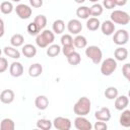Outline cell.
I'll list each match as a JSON object with an SVG mask.
<instances>
[{
	"label": "cell",
	"instance_id": "bcb514c9",
	"mask_svg": "<svg viewBox=\"0 0 130 130\" xmlns=\"http://www.w3.org/2000/svg\"><path fill=\"white\" fill-rule=\"evenodd\" d=\"M89 2H91V3H96V2H99L100 0H88Z\"/></svg>",
	"mask_w": 130,
	"mask_h": 130
},
{
	"label": "cell",
	"instance_id": "74e56055",
	"mask_svg": "<svg viewBox=\"0 0 130 130\" xmlns=\"http://www.w3.org/2000/svg\"><path fill=\"white\" fill-rule=\"evenodd\" d=\"M122 74H123V76L127 80L130 79V64L129 63H125L123 65V67H122Z\"/></svg>",
	"mask_w": 130,
	"mask_h": 130
},
{
	"label": "cell",
	"instance_id": "60d3db41",
	"mask_svg": "<svg viewBox=\"0 0 130 130\" xmlns=\"http://www.w3.org/2000/svg\"><path fill=\"white\" fill-rule=\"evenodd\" d=\"M103 7L106 9H114L116 7L115 0H103Z\"/></svg>",
	"mask_w": 130,
	"mask_h": 130
},
{
	"label": "cell",
	"instance_id": "d6986e66",
	"mask_svg": "<svg viewBox=\"0 0 130 130\" xmlns=\"http://www.w3.org/2000/svg\"><path fill=\"white\" fill-rule=\"evenodd\" d=\"M119 122H120V125L125 128L130 127V110L126 108L122 111V114L120 115V118H119Z\"/></svg>",
	"mask_w": 130,
	"mask_h": 130
},
{
	"label": "cell",
	"instance_id": "ffe728a7",
	"mask_svg": "<svg viewBox=\"0 0 130 130\" xmlns=\"http://www.w3.org/2000/svg\"><path fill=\"white\" fill-rule=\"evenodd\" d=\"M3 52H4V54H5L7 57H10V58H12V59H19V58H20V52H19L15 47L6 46V47H4Z\"/></svg>",
	"mask_w": 130,
	"mask_h": 130
},
{
	"label": "cell",
	"instance_id": "9c48e42d",
	"mask_svg": "<svg viewBox=\"0 0 130 130\" xmlns=\"http://www.w3.org/2000/svg\"><path fill=\"white\" fill-rule=\"evenodd\" d=\"M74 127L77 130H91L92 124L85 118V116H77L74 119Z\"/></svg>",
	"mask_w": 130,
	"mask_h": 130
},
{
	"label": "cell",
	"instance_id": "f1b7e54d",
	"mask_svg": "<svg viewBox=\"0 0 130 130\" xmlns=\"http://www.w3.org/2000/svg\"><path fill=\"white\" fill-rule=\"evenodd\" d=\"M76 16L80 19H87L90 14H89V7L87 6H79L76 9Z\"/></svg>",
	"mask_w": 130,
	"mask_h": 130
},
{
	"label": "cell",
	"instance_id": "30bf717a",
	"mask_svg": "<svg viewBox=\"0 0 130 130\" xmlns=\"http://www.w3.org/2000/svg\"><path fill=\"white\" fill-rule=\"evenodd\" d=\"M67 29L70 35H79L82 30L81 21L78 19H70L67 23Z\"/></svg>",
	"mask_w": 130,
	"mask_h": 130
},
{
	"label": "cell",
	"instance_id": "7bdbcfd3",
	"mask_svg": "<svg viewBox=\"0 0 130 130\" xmlns=\"http://www.w3.org/2000/svg\"><path fill=\"white\" fill-rule=\"evenodd\" d=\"M5 32V28H4V21L2 18H0V38H2L4 36Z\"/></svg>",
	"mask_w": 130,
	"mask_h": 130
},
{
	"label": "cell",
	"instance_id": "f35d334b",
	"mask_svg": "<svg viewBox=\"0 0 130 130\" xmlns=\"http://www.w3.org/2000/svg\"><path fill=\"white\" fill-rule=\"evenodd\" d=\"M8 69V61L5 57L0 56V73L5 72Z\"/></svg>",
	"mask_w": 130,
	"mask_h": 130
},
{
	"label": "cell",
	"instance_id": "ab89813d",
	"mask_svg": "<svg viewBox=\"0 0 130 130\" xmlns=\"http://www.w3.org/2000/svg\"><path fill=\"white\" fill-rule=\"evenodd\" d=\"M92 128H94V130H107L108 125H107L106 122L98 121V122L94 123V125H92Z\"/></svg>",
	"mask_w": 130,
	"mask_h": 130
},
{
	"label": "cell",
	"instance_id": "b9f144b4",
	"mask_svg": "<svg viewBox=\"0 0 130 130\" xmlns=\"http://www.w3.org/2000/svg\"><path fill=\"white\" fill-rule=\"evenodd\" d=\"M29 4L34 8H40L43 6V0H28Z\"/></svg>",
	"mask_w": 130,
	"mask_h": 130
},
{
	"label": "cell",
	"instance_id": "2e32d148",
	"mask_svg": "<svg viewBox=\"0 0 130 130\" xmlns=\"http://www.w3.org/2000/svg\"><path fill=\"white\" fill-rule=\"evenodd\" d=\"M128 58V50L123 46L118 47L114 51V59L116 61H125Z\"/></svg>",
	"mask_w": 130,
	"mask_h": 130
},
{
	"label": "cell",
	"instance_id": "cb8c5ba5",
	"mask_svg": "<svg viewBox=\"0 0 130 130\" xmlns=\"http://www.w3.org/2000/svg\"><path fill=\"white\" fill-rule=\"evenodd\" d=\"M103 11H104V7L102 4H100L99 2L96 3H93L90 7H89V14L90 16L92 17H98L100 15L103 14Z\"/></svg>",
	"mask_w": 130,
	"mask_h": 130
},
{
	"label": "cell",
	"instance_id": "ba28073f",
	"mask_svg": "<svg viewBox=\"0 0 130 130\" xmlns=\"http://www.w3.org/2000/svg\"><path fill=\"white\" fill-rule=\"evenodd\" d=\"M52 123L57 130H69L72 125L70 119L66 117H56Z\"/></svg>",
	"mask_w": 130,
	"mask_h": 130
},
{
	"label": "cell",
	"instance_id": "8fae6325",
	"mask_svg": "<svg viewBox=\"0 0 130 130\" xmlns=\"http://www.w3.org/2000/svg\"><path fill=\"white\" fill-rule=\"evenodd\" d=\"M23 65L20 62L14 61L9 66V73L12 77H20L23 74Z\"/></svg>",
	"mask_w": 130,
	"mask_h": 130
},
{
	"label": "cell",
	"instance_id": "ac0fdd59",
	"mask_svg": "<svg viewBox=\"0 0 130 130\" xmlns=\"http://www.w3.org/2000/svg\"><path fill=\"white\" fill-rule=\"evenodd\" d=\"M21 53L26 58H32L37 55V48L32 44H25L21 49Z\"/></svg>",
	"mask_w": 130,
	"mask_h": 130
},
{
	"label": "cell",
	"instance_id": "83f0119b",
	"mask_svg": "<svg viewBox=\"0 0 130 130\" xmlns=\"http://www.w3.org/2000/svg\"><path fill=\"white\" fill-rule=\"evenodd\" d=\"M14 128H15V124L12 119H10V118L2 119V121L0 123L1 130H14Z\"/></svg>",
	"mask_w": 130,
	"mask_h": 130
},
{
	"label": "cell",
	"instance_id": "f546056e",
	"mask_svg": "<svg viewBox=\"0 0 130 130\" xmlns=\"http://www.w3.org/2000/svg\"><path fill=\"white\" fill-rule=\"evenodd\" d=\"M66 58H67L68 63H69L70 65H73V66L78 65V64L81 62V56H80V54H79L78 52H76V51H74L73 53H71L70 55H68Z\"/></svg>",
	"mask_w": 130,
	"mask_h": 130
},
{
	"label": "cell",
	"instance_id": "7dc6e473",
	"mask_svg": "<svg viewBox=\"0 0 130 130\" xmlns=\"http://www.w3.org/2000/svg\"><path fill=\"white\" fill-rule=\"evenodd\" d=\"M11 1H13V2H20L21 0H11Z\"/></svg>",
	"mask_w": 130,
	"mask_h": 130
},
{
	"label": "cell",
	"instance_id": "7a4b0ae2",
	"mask_svg": "<svg viewBox=\"0 0 130 130\" xmlns=\"http://www.w3.org/2000/svg\"><path fill=\"white\" fill-rule=\"evenodd\" d=\"M55 41V34L50 30L44 28L43 30L40 31L39 35L36 36V44L40 48H47L49 45L53 44Z\"/></svg>",
	"mask_w": 130,
	"mask_h": 130
},
{
	"label": "cell",
	"instance_id": "c3c4849f",
	"mask_svg": "<svg viewBox=\"0 0 130 130\" xmlns=\"http://www.w3.org/2000/svg\"><path fill=\"white\" fill-rule=\"evenodd\" d=\"M1 54H2V51H1V49H0V56H1Z\"/></svg>",
	"mask_w": 130,
	"mask_h": 130
},
{
	"label": "cell",
	"instance_id": "8d00e7d4",
	"mask_svg": "<svg viewBox=\"0 0 130 130\" xmlns=\"http://www.w3.org/2000/svg\"><path fill=\"white\" fill-rule=\"evenodd\" d=\"M61 51L64 54V56L67 57L68 55H70L71 53H73L75 51V47L73 46V44H71V45H65V46H63V48H61Z\"/></svg>",
	"mask_w": 130,
	"mask_h": 130
},
{
	"label": "cell",
	"instance_id": "836d02e7",
	"mask_svg": "<svg viewBox=\"0 0 130 130\" xmlns=\"http://www.w3.org/2000/svg\"><path fill=\"white\" fill-rule=\"evenodd\" d=\"M13 9H14L13 4L10 1H3L0 4V11L3 14H10L13 11Z\"/></svg>",
	"mask_w": 130,
	"mask_h": 130
},
{
	"label": "cell",
	"instance_id": "d590c367",
	"mask_svg": "<svg viewBox=\"0 0 130 130\" xmlns=\"http://www.w3.org/2000/svg\"><path fill=\"white\" fill-rule=\"evenodd\" d=\"M61 45L65 46V45H71L73 44V38L70 34H66V35H62L61 39H60Z\"/></svg>",
	"mask_w": 130,
	"mask_h": 130
},
{
	"label": "cell",
	"instance_id": "e575fe53",
	"mask_svg": "<svg viewBox=\"0 0 130 130\" xmlns=\"http://www.w3.org/2000/svg\"><path fill=\"white\" fill-rule=\"evenodd\" d=\"M26 30H27V32H28L30 36H37V35H39V34H40V31H41V30L39 29L38 25H37L34 21L27 24Z\"/></svg>",
	"mask_w": 130,
	"mask_h": 130
},
{
	"label": "cell",
	"instance_id": "5bb4252c",
	"mask_svg": "<svg viewBox=\"0 0 130 130\" xmlns=\"http://www.w3.org/2000/svg\"><path fill=\"white\" fill-rule=\"evenodd\" d=\"M128 105H129V99L127 95L118 94V96L115 99V108L118 111H123L128 107Z\"/></svg>",
	"mask_w": 130,
	"mask_h": 130
},
{
	"label": "cell",
	"instance_id": "484cf974",
	"mask_svg": "<svg viewBox=\"0 0 130 130\" xmlns=\"http://www.w3.org/2000/svg\"><path fill=\"white\" fill-rule=\"evenodd\" d=\"M24 43V38L21 34H14L11 38H10V44L12 47L18 48L20 46H22Z\"/></svg>",
	"mask_w": 130,
	"mask_h": 130
},
{
	"label": "cell",
	"instance_id": "4316f807",
	"mask_svg": "<svg viewBox=\"0 0 130 130\" xmlns=\"http://www.w3.org/2000/svg\"><path fill=\"white\" fill-rule=\"evenodd\" d=\"M61 52V47L57 44H51L47 47V55L49 57H56L60 54Z\"/></svg>",
	"mask_w": 130,
	"mask_h": 130
},
{
	"label": "cell",
	"instance_id": "d4e9b609",
	"mask_svg": "<svg viewBox=\"0 0 130 130\" xmlns=\"http://www.w3.org/2000/svg\"><path fill=\"white\" fill-rule=\"evenodd\" d=\"M65 29V22L62 19H57L53 22L52 24V31L56 35H61L62 32H64Z\"/></svg>",
	"mask_w": 130,
	"mask_h": 130
},
{
	"label": "cell",
	"instance_id": "44dd1931",
	"mask_svg": "<svg viewBox=\"0 0 130 130\" xmlns=\"http://www.w3.org/2000/svg\"><path fill=\"white\" fill-rule=\"evenodd\" d=\"M43 73V66L40 63H34L28 68V75L30 77H39Z\"/></svg>",
	"mask_w": 130,
	"mask_h": 130
},
{
	"label": "cell",
	"instance_id": "52a82bcc",
	"mask_svg": "<svg viewBox=\"0 0 130 130\" xmlns=\"http://www.w3.org/2000/svg\"><path fill=\"white\" fill-rule=\"evenodd\" d=\"M14 9H15V12H16L17 16L20 19H28L31 16V13H32L31 7L26 5V4H23V3H20V4L16 5V7Z\"/></svg>",
	"mask_w": 130,
	"mask_h": 130
},
{
	"label": "cell",
	"instance_id": "277c9868",
	"mask_svg": "<svg viewBox=\"0 0 130 130\" xmlns=\"http://www.w3.org/2000/svg\"><path fill=\"white\" fill-rule=\"evenodd\" d=\"M117 66V61L114 58H107L101 62V73L105 76H110L116 71Z\"/></svg>",
	"mask_w": 130,
	"mask_h": 130
},
{
	"label": "cell",
	"instance_id": "4fadbf2b",
	"mask_svg": "<svg viewBox=\"0 0 130 130\" xmlns=\"http://www.w3.org/2000/svg\"><path fill=\"white\" fill-rule=\"evenodd\" d=\"M100 27L102 29V32L105 36H112L116 30L115 23L112 20H105L103 23H101Z\"/></svg>",
	"mask_w": 130,
	"mask_h": 130
},
{
	"label": "cell",
	"instance_id": "603a6c76",
	"mask_svg": "<svg viewBox=\"0 0 130 130\" xmlns=\"http://www.w3.org/2000/svg\"><path fill=\"white\" fill-rule=\"evenodd\" d=\"M73 46L77 49H83L87 46V40L82 35H76V37L73 39Z\"/></svg>",
	"mask_w": 130,
	"mask_h": 130
},
{
	"label": "cell",
	"instance_id": "7c38bea8",
	"mask_svg": "<svg viewBox=\"0 0 130 130\" xmlns=\"http://www.w3.org/2000/svg\"><path fill=\"white\" fill-rule=\"evenodd\" d=\"M94 117L98 121H103V122H108L111 119V111L107 107H103L100 110L95 111Z\"/></svg>",
	"mask_w": 130,
	"mask_h": 130
},
{
	"label": "cell",
	"instance_id": "5b68a950",
	"mask_svg": "<svg viewBox=\"0 0 130 130\" xmlns=\"http://www.w3.org/2000/svg\"><path fill=\"white\" fill-rule=\"evenodd\" d=\"M85 55L86 57H88L93 64H100L102 62V59H103V52L101 50L100 47L98 46H88L86 49H85Z\"/></svg>",
	"mask_w": 130,
	"mask_h": 130
},
{
	"label": "cell",
	"instance_id": "f6af8a7d",
	"mask_svg": "<svg viewBox=\"0 0 130 130\" xmlns=\"http://www.w3.org/2000/svg\"><path fill=\"white\" fill-rule=\"evenodd\" d=\"M76 3H78V4H82V3H84L85 2V0H74Z\"/></svg>",
	"mask_w": 130,
	"mask_h": 130
},
{
	"label": "cell",
	"instance_id": "d6a6232c",
	"mask_svg": "<svg viewBox=\"0 0 130 130\" xmlns=\"http://www.w3.org/2000/svg\"><path fill=\"white\" fill-rule=\"evenodd\" d=\"M53 126V123L52 121L48 120V119H39L37 121V127L39 129H42V130H50Z\"/></svg>",
	"mask_w": 130,
	"mask_h": 130
},
{
	"label": "cell",
	"instance_id": "8992f818",
	"mask_svg": "<svg viewBox=\"0 0 130 130\" xmlns=\"http://www.w3.org/2000/svg\"><path fill=\"white\" fill-rule=\"evenodd\" d=\"M129 41V32L126 29H118L113 34V42L117 46H124Z\"/></svg>",
	"mask_w": 130,
	"mask_h": 130
},
{
	"label": "cell",
	"instance_id": "1f68e13d",
	"mask_svg": "<svg viewBox=\"0 0 130 130\" xmlns=\"http://www.w3.org/2000/svg\"><path fill=\"white\" fill-rule=\"evenodd\" d=\"M34 22L38 25L40 30H43L46 27V25H47V17L44 14H39V15H37L35 17Z\"/></svg>",
	"mask_w": 130,
	"mask_h": 130
},
{
	"label": "cell",
	"instance_id": "7402d4cb",
	"mask_svg": "<svg viewBox=\"0 0 130 130\" xmlns=\"http://www.w3.org/2000/svg\"><path fill=\"white\" fill-rule=\"evenodd\" d=\"M101 26V21L98 17H88L86 20V27L88 30L95 31L100 28Z\"/></svg>",
	"mask_w": 130,
	"mask_h": 130
},
{
	"label": "cell",
	"instance_id": "3957f363",
	"mask_svg": "<svg viewBox=\"0 0 130 130\" xmlns=\"http://www.w3.org/2000/svg\"><path fill=\"white\" fill-rule=\"evenodd\" d=\"M110 20H112L114 23L121 24V25H127L130 21V15L128 12L124 10H114L110 15Z\"/></svg>",
	"mask_w": 130,
	"mask_h": 130
},
{
	"label": "cell",
	"instance_id": "ee69618b",
	"mask_svg": "<svg viewBox=\"0 0 130 130\" xmlns=\"http://www.w3.org/2000/svg\"><path fill=\"white\" fill-rule=\"evenodd\" d=\"M127 1L128 0H115V3H116V6H125L127 4Z\"/></svg>",
	"mask_w": 130,
	"mask_h": 130
},
{
	"label": "cell",
	"instance_id": "e0dca14e",
	"mask_svg": "<svg viewBox=\"0 0 130 130\" xmlns=\"http://www.w3.org/2000/svg\"><path fill=\"white\" fill-rule=\"evenodd\" d=\"M35 106L37 109L44 111L49 107V100L46 95H38L35 100Z\"/></svg>",
	"mask_w": 130,
	"mask_h": 130
},
{
	"label": "cell",
	"instance_id": "4dcf8cb0",
	"mask_svg": "<svg viewBox=\"0 0 130 130\" xmlns=\"http://www.w3.org/2000/svg\"><path fill=\"white\" fill-rule=\"evenodd\" d=\"M104 94H105L106 99H108V100H115L118 96L119 91H118L117 87H115V86H109V87L106 88Z\"/></svg>",
	"mask_w": 130,
	"mask_h": 130
},
{
	"label": "cell",
	"instance_id": "6da1fadb",
	"mask_svg": "<svg viewBox=\"0 0 130 130\" xmlns=\"http://www.w3.org/2000/svg\"><path fill=\"white\" fill-rule=\"evenodd\" d=\"M91 102L87 96H81L73 106V112L76 116H86L90 113Z\"/></svg>",
	"mask_w": 130,
	"mask_h": 130
},
{
	"label": "cell",
	"instance_id": "9a60e30c",
	"mask_svg": "<svg viewBox=\"0 0 130 130\" xmlns=\"http://www.w3.org/2000/svg\"><path fill=\"white\" fill-rule=\"evenodd\" d=\"M14 98H15V94L12 89H4L0 93V101L6 105L11 104L14 101Z\"/></svg>",
	"mask_w": 130,
	"mask_h": 130
}]
</instances>
